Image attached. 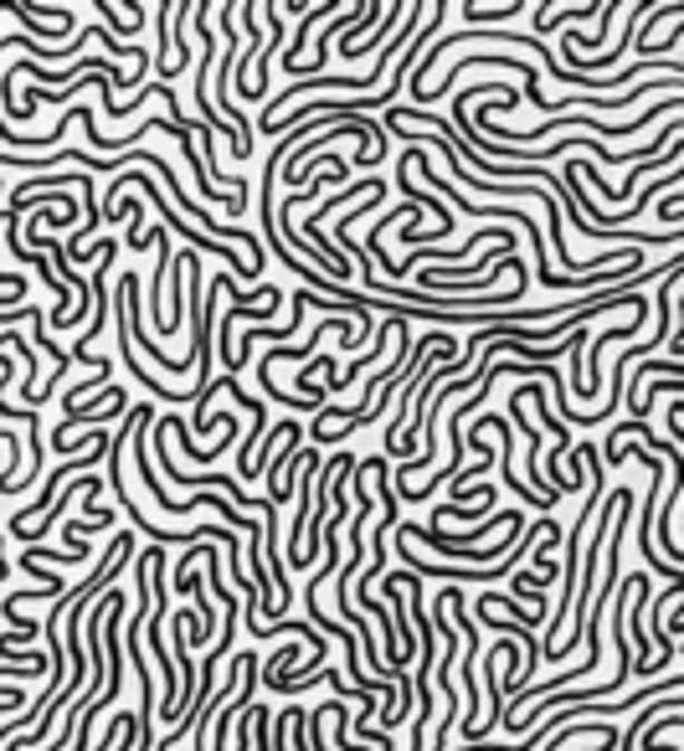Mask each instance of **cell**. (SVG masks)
Instances as JSON below:
<instances>
[{
	"label": "cell",
	"mask_w": 684,
	"mask_h": 751,
	"mask_svg": "<svg viewBox=\"0 0 684 751\" xmlns=\"http://www.w3.org/2000/svg\"><path fill=\"white\" fill-rule=\"evenodd\" d=\"M155 247H170V232L155 227ZM160 269H170V257H160Z\"/></svg>",
	"instance_id": "obj_3"
},
{
	"label": "cell",
	"mask_w": 684,
	"mask_h": 751,
	"mask_svg": "<svg viewBox=\"0 0 684 751\" xmlns=\"http://www.w3.org/2000/svg\"><path fill=\"white\" fill-rule=\"evenodd\" d=\"M658 216H664V222H680V196H674V191H670V196H664V206H658Z\"/></svg>",
	"instance_id": "obj_2"
},
{
	"label": "cell",
	"mask_w": 684,
	"mask_h": 751,
	"mask_svg": "<svg viewBox=\"0 0 684 751\" xmlns=\"http://www.w3.org/2000/svg\"><path fill=\"white\" fill-rule=\"evenodd\" d=\"M294 659H304V648H299V644L279 648V654L268 659V670H263V674H268V680H283V674H294Z\"/></svg>",
	"instance_id": "obj_1"
}]
</instances>
